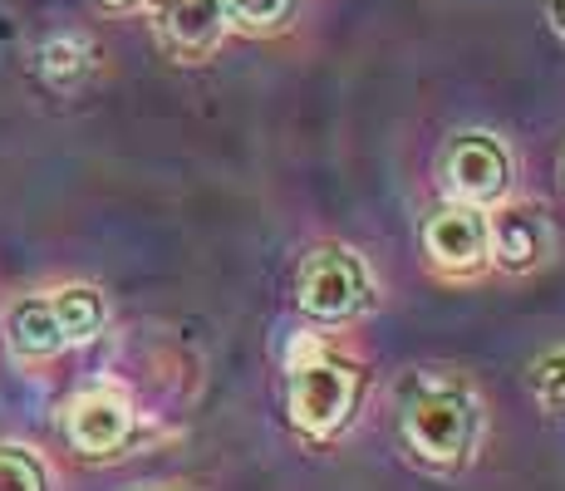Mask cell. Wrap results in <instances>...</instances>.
Masks as SVG:
<instances>
[{"mask_svg":"<svg viewBox=\"0 0 565 491\" xmlns=\"http://www.w3.org/2000/svg\"><path fill=\"white\" fill-rule=\"evenodd\" d=\"M536 393H541V403H546V408L565 413V354L551 359V364L536 374Z\"/></svg>","mask_w":565,"mask_h":491,"instance_id":"obj_14","label":"cell"},{"mask_svg":"<svg viewBox=\"0 0 565 491\" xmlns=\"http://www.w3.org/2000/svg\"><path fill=\"white\" fill-rule=\"evenodd\" d=\"M70 438L79 452H114L128 438V403L118 393H89L70 408Z\"/></svg>","mask_w":565,"mask_h":491,"instance_id":"obj_6","label":"cell"},{"mask_svg":"<svg viewBox=\"0 0 565 491\" xmlns=\"http://www.w3.org/2000/svg\"><path fill=\"white\" fill-rule=\"evenodd\" d=\"M428 250L443 266H472L482 256V222L472 212H438L428 222Z\"/></svg>","mask_w":565,"mask_h":491,"instance_id":"obj_7","label":"cell"},{"mask_svg":"<svg viewBox=\"0 0 565 491\" xmlns=\"http://www.w3.org/2000/svg\"><path fill=\"white\" fill-rule=\"evenodd\" d=\"M354 388H360L354 369L330 364V359H320V364H306L296 374V384H290V408H296V423H300V428H310V433L334 428V423L350 413Z\"/></svg>","mask_w":565,"mask_h":491,"instance_id":"obj_2","label":"cell"},{"mask_svg":"<svg viewBox=\"0 0 565 491\" xmlns=\"http://www.w3.org/2000/svg\"><path fill=\"white\" fill-rule=\"evenodd\" d=\"M226 15L242 20L246 30H270L290 15V0H226Z\"/></svg>","mask_w":565,"mask_h":491,"instance_id":"obj_12","label":"cell"},{"mask_svg":"<svg viewBox=\"0 0 565 491\" xmlns=\"http://www.w3.org/2000/svg\"><path fill=\"white\" fill-rule=\"evenodd\" d=\"M226 0H158V30L172 50L206 54L222 40Z\"/></svg>","mask_w":565,"mask_h":491,"instance_id":"obj_4","label":"cell"},{"mask_svg":"<svg viewBox=\"0 0 565 491\" xmlns=\"http://www.w3.org/2000/svg\"><path fill=\"white\" fill-rule=\"evenodd\" d=\"M404 428H408V442L423 457L452 462V457H462L467 438H472V403L452 384H423L404 403Z\"/></svg>","mask_w":565,"mask_h":491,"instance_id":"obj_1","label":"cell"},{"mask_svg":"<svg viewBox=\"0 0 565 491\" xmlns=\"http://www.w3.org/2000/svg\"><path fill=\"white\" fill-rule=\"evenodd\" d=\"M300 305L324 314V320L360 310L364 276H360V266H354V256H344V250H315L306 260V270H300Z\"/></svg>","mask_w":565,"mask_h":491,"instance_id":"obj_3","label":"cell"},{"mask_svg":"<svg viewBox=\"0 0 565 491\" xmlns=\"http://www.w3.org/2000/svg\"><path fill=\"white\" fill-rule=\"evenodd\" d=\"M497 250H502L512 266H526V260H536V250H541L536 222H531L526 212H507L502 222H497Z\"/></svg>","mask_w":565,"mask_h":491,"instance_id":"obj_10","label":"cell"},{"mask_svg":"<svg viewBox=\"0 0 565 491\" xmlns=\"http://www.w3.org/2000/svg\"><path fill=\"white\" fill-rule=\"evenodd\" d=\"M551 20H556V30L565 35V0H551Z\"/></svg>","mask_w":565,"mask_h":491,"instance_id":"obj_15","label":"cell"},{"mask_svg":"<svg viewBox=\"0 0 565 491\" xmlns=\"http://www.w3.org/2000/svg\"><path fill=\"white\" fill-rule=\"evenodd\" d=\"M448 178H452V188H458L462 196L487 202V196H497L507 188V158H502V148H497L492 138L467 134L462 143L452 148V158H448Z\"/></svg>","mask_w":565,"mask_h":491,"instance_id":"obj_5","label":"cell"},{"mask_svg":"<svg viewBox=\"0 0 565 491\" xmlns=\"http://www.w3.org/2000/svg\"><path fill=\"white\" fill-rule=\"evenodd\" d=\"M50 305H54V314H60L64 340H89V334L99 330V320H104L99 295L94 290H64V295H54Z\"/></svg>","mask_w":565,"mask_h":491,"instance_id":"obj_9","label":"cell"},{"mask_svg":"<svg viewBox=\"0 0 565 491\" xmlns=\"http://www.w3.org/2000/svg\"><path fill=\"white\" fill-rule=\"evenodd\" d=\"M0 491H45V477L15 447H0Z\"/></svg>","mask_w":565,"mask_h":491,"instance_id":"obj_11","label":"cell"},{"mask_svg":"<svg viewBox=\"0 0 565 491\" xmlns=\"http://www.w3.org/2000/svg\"><path fill=\"white\" fill-rule=\"evenodd\" d=\"M84 70V45L79 40H54L45 50V74L50 79H74Z\"/></svg>","mask_w":565,"mask_h":491,"instance_id":"obj_13","label":"cell"},{"mask_svg":"<svg viewBox=\"0 0 565 491\" xmlns=\"http://www.w3.org/2000/svg\"><path fill=\"white\" fill-rule=\"evenodd\" d=\"M15 344L25 354H54L64 344V330H60V314H54L50 300H30L15 310Z\"/></svg>","mask_w":565,"mask_h":491,"instance_id":"obj_8","label":"cell"},{"mask_svg":"<svg viewBox=\"0 0 565 491\" xmlns=\"http://www.w3.org/2000/svg\"><path fill=\"white\" fill-rule=\"evenodd\" d=\"M104 6H134V0H104Z\"/></svg>","mask_w":565,"mask_h":491,"instance_id":"obj_16","label":"cell"}]
</instances>
